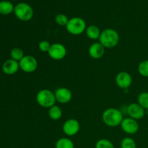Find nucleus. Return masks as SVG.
<instances>
[{
    "label": "nucleus",
    "mask_w": 148,
    "mask_h": 148,
    "mask_svg": "<svg viewBox=\"0 0 148 148\" xmlns=\"http://www.w3.org/2000/svg\"><path fill=\"white\" fill-rule=\"evenodd\" d=\"M105 50V47L100 42H95L90 46L88 53L92 59H100L103 56Z\"/></svg>",
    "instance_id": "nucleus-13"
},
{
    "label": "nucleus",
    "mask_w": 148,
    "mask_h": 148,
    "mask_svg": "<svg viewBox=\"0 0 148 148\" xmlns=\"http://www.w3.org/2000/svg\"><path fill=\"white\" fill-rule=\"evenodd\" d=\"M69 19L68 18L67 16L64 14H59L55 17V22L57 25L60 26H65L67 25Z\"/></svg>",
    "instance_id": "nucleus-24"
},
{
    "label": "nucleus",
    "mask_w": 148,
    "mask_h": 148,
    "mask_svg": "<svg viewBox=\"0 0 148 148\" xmlns=\"http://www.w3.org/2000/svg\"><path fill=\"white\" fill-rule=\"evenodd\" d=\"M66 53L67 51L64 45L60 43H55L51 44L48 54L53 60L60 61L64 59L66 56Z\"/></svg>",
    "instance_id": "nucleus-6"
},
{
    "label": "nucleus",
    "mask_w": 148,
    "mask_h": 148,
    "mask_svg": "<svg viewBox=\"0 0 148 148\" xmlns=\"http://www.w3.org/2000/svg\"><path fill=\"white\" fill-rule=\"evenodd\" d=\"M121 128L126 134H134L139 131L140 125L137 120L132 119L130 117L124 118L123 121H121Z\"/></svg>",
    "instance_id": "nucleus-9"
},
{
    "label": "nucleus",
    "mask_w": 148,
    "mask_h": 148,
    "mask_svg": "<svg viewBox=\"0 0 148 148\" xmlns=\"http://www.w3.org/2000/svg\"><path fill=\"white\" fill-rule=\"evenodd\" d=\"M138 72L141 76L148 77V59L143 60L139 64Z\"/></svg>",
    "instance_id": "nucleus-21"
},
{
    "label": "nucleus",
    "mask_w": 148,
    "mask_h": 148,
    "mask_svg": "<svg viewBox=\"0 0 148 148\" xmlns=\"http://www.w3.org/2000/svg\"><path fill=\"white\" fill-rule=\"evenodd\" d=\"M56 102L62 104L68 103L72 99V92L69 88H59L54 92Z\"/></svg>",
    "instance_id": "nucleus-12"
},
{
    "label": "nucleus",
    "mask_w": 148,
    "mask_h": 148,
    "mask_svg": "<svg viewBox=\"0 0 148 148\" xmlns=\"http://www.w3.org/2000/svg\"><path fill=\"white\" fill-rule=\"evenodd\" d=\"M121 148H137V145L131 137H124L121 142Z\"/></svg>",
    "instance_id": "nucleus-23"
},
{
    "label": "nucleus",
    "mask_w": 148,
    "mask_h": 148,
    "mask_svg": "<svg viewBox=\"0 0 148 148\" xmlns=\"http://www.w3.org/2000/svg\"><path fill=\"white\" fill-rule=\"evenodd\" d=\"M14 13L17 19L23 22L29 21L34 15V11L31 6L25 2L17 4L14 7Z\"/></svg>",
    "instance_id": "nucleus-5"
},
{
    "label": "nucleus",
    "mask_w": 148,
    "mask_h": 148,
    "mask_svg": "<svg viewBox=\"0 0 148 148\" xmlns=\"http://www.w3.org/2000/svg\"><path fill=\"white\" fill-rule=\"evenodd\" d=\"M137 101L144 109L148 110V92H141L138 95Z\"/></svg>",
    "instance_id": "nucleus-20"
},
{
    "label": "nucleus",
    "mask_w": 148,
    "mask_h": 148,
    "mask_svg": "<svg viewBox=\"0 0 148 148\" xmlns=\"http://www.w3.org/2000/svg\"><path fill=\"white\" fill-rule=\"evenodd\" d=\"M95 148H114V146L109 140L103 138L97 141Z\"/></svg>",
    "instance_id": "nucleus-22"
},
{
    "label": "nucleus",
    "mask_w": 148,
    "mask_h": 148,
    "mask_svg": "<svg viewBox=\"0 0 148 148\" xmlns=\"http://www.w3.org/2000/svg\"><path fill=\"white\" fill-rule=\"evenodd\" d=\"M14 7L12 3L9 1H0V14H10L14 12Z\"/></svg>",
    "instance_id": "nucleus-17"
},
{
    "label": "nucleus",
    "mask_w": 148,
    "mask_h": 148,
    "mask_svg": "<svg viewBox=\"0 0 148 148\" xmlns=\"http://www.w3.org/2000/svg\"><path fill=\"white\" fill-rule=\"evenodd\" d=\"M20 69L19 62L15 60L10 59L5 61L2 65V70L6 75H14Z\"/></svg>",
    "instance_id": "nucleus-14"
},
{
    "label": "nucleus",
    "mask_w": 148,
    "mask_h": 148,
    "mask_svg": "<svg viewBox=\"0 0 148 148\" xmlns=\"http://www.w3.org/2000/svg\"><path fill=\"white\" fill-rule=\"evenodd\" d=\"M127 113L129 117L135 120L142 119L145 115V109L143 108L138 103H130L127 108Z\"/></svg>",
    "instance_id": "nucleus-10"
},
{
    "label": "nucleus",
    "mask_w": 148,
    "mask_h": 148,
    "mask_svg": "<svg viewBox=\"0 0 148 148\" xmlns=\"http://www.w3.org/2000/svg\"><path fill=\"white\" fill-rule=\"evenodd\" d=\"M19 64L22 71L26 73H32L37 69L38 61L33 56L27 55L19 62Z\"/></svg>",
    "instance_id": "nucleus-7"
},
{
    "label": "nucleus",
    "mask_w": 148,
    "mask_h": 148,
    "mask_svg": "<svg viewBox=\"0 0 148 148\" xmlns=\"http://www.w3.org/2000/svg\"><path fill=\"white\" fill-rule=\"evenodd\" d=\"M10 56L12 59L19 62L25 56L24 52L20 48H14L10 51Z\"/></svg>",
    "instance_id": "nucleus-19"
},
{
    "label": "nucleus",
    "mask_w": 148,
    "mask_h": 148,
    "mask_svg": "<svg viewBox=\"0 0 148 148\" xmlns=\"http://www.w3.org/2000/svg\"><path fill=\"white\" fill-rule=\"evenodd\" d=\"M116 83L117 86L123 90H127L132 84V77L131 75L127 72H120L116 76Z\"/></svg>",
    "instance_id": "nucleus-11"
},
{
    "label": "nucleus",
    "mask_w": 148,
    "mask_h": 148,
    "mask_svg": "<svg viewBox=\"0 0 148 148\" xmlns=\"http://www.w3.org/2000/svg\"><path fill=\"white\" fill-rule=\"evenodd\" d=\"M62 114L63 113H62V108L56 104L49 108V111H48L49 118L53 121H58L60 119L62 116Z\"/></svg>",
    "instance_id": "nucleus-16"
},
{
    "label": "nucleus",
    "mask_w": 148,
    "mask_h": 148,
    "mask_svg": "<svg viewBox=\"0 0 148 148\" xmlns=\"http://www.w3.org/2000/svg\"><path fill=\"white\" fill-rule=\"evenodd\" d=\"M55 148H75V145L70 139L62 137L56 141Z\"/></svg>",
    "instance_id": "nucleus-18"
},
{
    "label": "nucleus",
    "mask_w": 148,
    "mask_h": 148,
    "mask_svg": "<svg viewBox=\"0 0 148 148\" xmlns=\"http://www.w3.org/2000/svg\"><path fill=\"white\" fill-rule=\"evenodd\" d=\"M123 119V113L121 110L117 108H108L103 112L102 121L108 127H118L121 124Z\"/></svg>",
    "instance_id": "nucleus-1"
},
{
    "label": "nucleus",
    "mask_w": 148,
    "mask_h": 148,
    "mask_svg": "<svg viewBox=\"0 0 148 148\" xmlns=\"http://www.w3.org/2000/svg\"><path fill=\"white\" fill-rule=\"evenodd\" d=\"M13 1H17V0H13Z\"/></svg>",
    "instance_id": "nucleus-26"
},
{
    "label": "nucleus",
    "mask_w": 148,
    "mask_h": 148,
    "mask_svg": "<svg viewBox=\"0 0 148 148\" xmlns=\"http://www.w3.org/2000/svg\"><path fill=\"white\" fill-rule=\"evenodd\" d=\"M36 102L40 106L45 108H50L56 102L54 92L49 89H42L36 94Z\"/></svg>",
    "instance_id": "nucleus-3"
},
{
    "label": "nucleus",
    "mask_w": 148,
    "mask_h": 148,
    "mask_svg": "<svg viewBox=\"0 0 148 148\" xmlns=\"http://www.w3.org/2000/svg\"><path fill=\"white\" fill-rule=\"evenodd\" d=\"M51 46V44L50 43V42L46 40H43L39 43L38 49H40V51L43 52V53H48Z\"/></svg>",
    "instance_id": "nucleus-25"
},
{
    "label": "nucleus",
    "mask_w": 148,
    "mask_h": 148,
    "mask_svg": "<svg viewBox=\"0 0 148 148\" xmlns=\"http://www.w3.org/2000/svg\"><path fill=\"white\" fill-rule=\"evenodd\" d=\"M80 130V124L75 119H69L65 121L62 126V130L68 137H72L78 134Z\"/></svg>",
    "instance_id": "nucleus-8"
},
{
    "label": "nucleus",
    "mask_w": 148,
    "mask_h": 148,
    "mask_svg": "<svg viewBox=\"0 0 148 148\" xmlns=\"http://www.w3.org/2000/svg\"><path fill=\"white\" fill-rule=\"evenodd\" d=\"M87 37L90 40H99L101 31L99 27L95 25H90L88 26L85 30Z\"/></svg>",
    "instance_id": "nucleus-15"
},
{
    "label": "nucleus",
    "mask_w": 148,
    "mask_h": 148,
    "mask_svg": "<svg viewBox=\"0 0 148 148\" xmlns=\"http://www.w3.org/2000/svg\"><path fill=\"white\" fill-rule=\"evenodd\" d=\"M119 39V34L116 30L113 28H106L101 31L99 42L105 49H113L118 45Z\"/></svg>",
    "instance_id": "nucleus-2"
},
{
    "label": "nucleus",
    "mask_w": 148,
    "mask_h": 148,
    "mask_svg": "<svg viewBox=\"0 0 148 148\" xmlns=\"http://www.w3.org/2000/svg\"><path fill=\"white\" fill-rule=\"evenodd\" d=\"M87 28L85 20L79 17H74L69 19L66 29L69 33L73 36H79L82 34Z\"/></svg>",
    "instance_id": "nucleus-4"
}]
</instances>
